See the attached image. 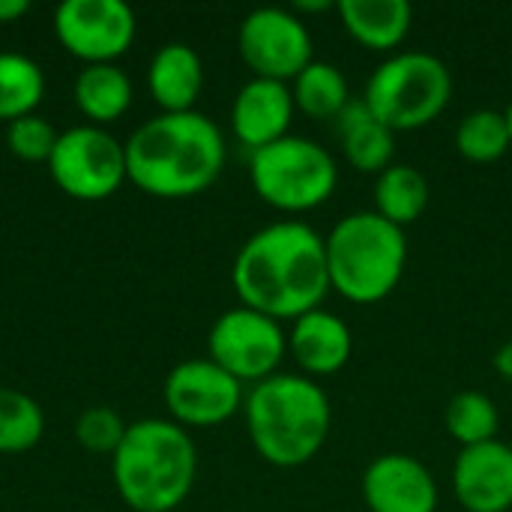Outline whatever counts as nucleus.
I'll use <instances>...</instances> for the list:
<instances>
[{
	"instance_id": "obj_21",
	"label": "nucleus",
	"mask_w": 512,
	"mask_h": 512,
	"mask_svg": "<svg viewBox=\"0 0 512 512\" xmlns=\"http://www.w3.org/2000/svg\"><path fill=\"white\" fill-rule=\"evenodd\" d=\"M429 207V183L414 165L393 162L375 180V213L387 222L408 228Z\"/></svg>"
},
{
	"instance_id": "obj_4",
	"label": "nucleus",
	"mask_w": 512,
	"mask_h": 512,
	"mask_svg": "<svg viewBox=\"0 0 512 512\" xmlns=\"http://www.w3.org/2000/svg\"><path fill=\"white\" fill-rule=\"evenodd\" d=\"M111 477L120 501L132 512H174L198 477V450L192 435L174 420L147 417L129 423Z\"/></svg>"
},
{
	"instance_id": "obj_11",
	"label": "nucleus",
	"mask_w": 512,
	"mask_h": 512,
	"mask_svg": "<svg viewBox=\"0 0 512 512\" xmlns=\"http://www.w3.org/2000/svg\"><path fill=\"white\" fill-rule=\"evenodd\" d=\"M135 12L123 0H63L54 9L57 42L84 66L114 63L135 42Z\"/></svg>"
},
{
	"instance_id": "obj_27",
	"label": "nucleus",
	"mask_w": 512,
	"mask_h": 512,
	"mask_svg": "<svg viewBox=\"0 0 512 512\" xmlns=\"http://www.w3.org/2000/svg\"><path fill=\"white\" fill-rule=\"evenodd\" d=\"M126 423L123 417L108 408V405H93V408H84L75 420V441L87 450V453H96V456H114L123 435H126Z\"/></svg>"
},
{
	"instance_id": "obj_19",
	"label": "nucleus",
	"mask_w": 512,
	"mask_h": 512,
	"mask_svg": "<svg viewBox=\"0 0 512 512\" xmlns=\"http://www.w3.org/2000/svg\"><path fill=\"white\" fill-rule=\"evenodd\" d=\"M336 12L351 39L369 51L399 48L414 24L408 0H339Z\"/></svg>"
},
{
	"instance_id": "obj_26",
	"label": "nucleus",
	"mask_w": 512,
	"mask_h": 512,
	"mask_svg": "<svg viewBox=\"0 0 512 512\" xmlns=\"http://www.w3.org/2000/svg\"><path fill=\"white\" fill-rule=\"evenodd\" d=\"M456 150L468 162L489 165L504 159L512 150L510 126L504 111L495 108H477L456 126Z\"/></svg>"
},
{
	"instance_id": "obj_3",
	"label": "nucleus",
	"mask_w": 512,
	"mask_h": 512,
	"mask_svg": "<svg viewBox=\"0 0 512 512\" xmlns=\"http://www.w3.org/2000/svg\"><path fill=\"white\" fill-rule=\"evenodd\" d=\"M243 417L255 453L273 468L312 462L324 450L333 426V408L321 384L291 372H276L252 384Z\"/></svg>"
},
{
	"instance_id": "obj_25",
	"label": "nucleus",
	"mask_w": 512,
	"mask_h": 512,
	"mask_svg": "<svg viewBox=\"0 0 512 512\" xmlns=\"http://www.w3.org/2000/svg\"><path fill=\"white\" fill-rule=\"evenodd\" d=\"M45 435V414L39 402L21 390L0 387V453L21 456Z\"/></svg>"
},
{
	"instance_id": "obj_9",
	"label": "nucleus",
	"mask_w": 512,
	"mask_h": 512,
	"mask_svg": "<svg viewBox=\"0 0 512 512\" xmlns=\"http://www.w3.org/2000/svg\"><path fill=\"white\" fill-rule=\"evenodd\" d=\"M207 351L210 360L240 384H261L279 372L288 354V333L279 321L255 309L234 306L213 321Z\"/></svg>"
},
{
	"instance_id": "obj_17",
	"label": "nucleus",
	"mask_w": 512,
	"mask_h": 512,
	"mask_svg": "<svg viewBox=\"0 0 512 512\" xmlns=\"http://www.w3.org/2000/svg\"><path fill=\"white\" fill-rule=\"evenodd\" d=\"M147 90L162 114L195 111V102L204 90L201 54L186 42L162 45L147 66Z\"/></svg>"
},
{
	"instance_id": "obj_18",
	"label": "nucleus",
	"mask_w": 512,
	"mask_h": 512,
	"mask_svg": "<svg viewBox=\"0 0 512 512\" xmlns=\"http://www.w3.org/2000/svg\"><path fill=\"white\" fill-rule=\"evenodd\" d=\"M336 132L345 150V159L360 174H381L393 165L396 156V132L387 129L363 99H351L339 117Z\"/></svg>"
},
{
	"instance_id": "obj_6",
	"label": "nucleus",
	"mask_w": 512,
	"mask_h": 512,
	"mask_svg": "<svg viewBox=\"0 0 512 512\" xmlns=\"http://www.w3.org/2000/svg\"><path fill=\"white\" fill-rule=\"evenodd\" d=\"M453 99V75L438 54L399 51L369 78L363 102L393 132L423 129L444 114Z\"/></svg>"
},
{
	"instance_id": "obj_10",
	"label": "nucleus",
	"mask_w": 512,
	"mask_h": 512,
	"mask_svg": "<svg viewBox=\"0 0 512 512\" xmlns=\"http://www.w3.org/2000/svg\"><path fill=\"white\" fill-rule=\"evenodd\" d=\"M237 51L255 78L294 81L312 57V33L294 9L261 6L252 9L237 30Z\"/></svg>"
},
{
	"instance_id": "obj_13",
	"label": "nucleus",
	"mask_w": 512,
	"mask_h": 512,
	"mask_svg": "<svg viewBox=\"0 0 512 512\" xmlns=\"http://www.w3.org/2000/svg\"><path fill=\"white\" fill-rule=\"evenodd\" d=\"M369 512H438L432 471L408 453H384L369 462L360 480Z\"/></svg>"
},
{
	"instance_id": "obj_1",
	"label": "nucleus",
	"mask_w": 512,
	"mask_h": 512,
	"mask_svg": "<svg viewBox=\"0 0 512 512\" xmlns=\"http://www.w3.org/2000/svg\"><path fill=\"white\" fill-rule=\"evenodd\" d=\"M231 285L240 306L273 321H297L321 309L330 294L324 237L297 219L273 222L255 231L234 255Z\"/></svg>"
},
{
	"instance_id": "obj_24",
	"label": "nucleus",
	"mask_w": 512,
	"mask_h": 512,
	"mask_svg": "<svg viewBox=\"0 0 512 512\" xmlns=\"http://www.w3.org/2000/svg\"><path fill=\"white\" fill-rule=\"evenodd\" d=\"M444 426H447L450 438L459 441L462 450H465V447H477V444L495 441L498 429H501V414H498V405L486 393L462 390V393H456L447 402Z\"/></svg>"
},
{
	"instance_id": "obj_22",
	"label": "nucleus",
	"mask_w": 512,
	"mask_h": 512,
	"mask_svg": "<svg viewBox=\"0 0 512 512\" xmlns=\"http://www.w3.org/2000/svg\"><path fill=\"white\" fill-rule=\"evenodd\" d=\"M294 105L312 120H336L339 111L351 102L348 81L336 63L312 60L294 81H291Z\"/></svg>"
},
{
	"instance_id": "obj_29",
	"label": "nucleus",
	"mask_w": 512,
	"mask_h": 512,
	"mask_svg": "<svg viewBox=\"0 0 512 512\" xmlns=\"http://www.w3.org/2000/svg\"><path fill=\"white\" fill-rule=\"evenodd\" d=\"M30 12L27 0H0V24H12Z\"/></svg>"
},
{
	"instance_id": "obj_28",
	"label": "nucleus",
	"mask_w": 512,
	"mask_h": 512,
	"mask_svg": "<svg viewBox=\"0 0 512 512\" xmlns=\"http://www.w3.org/2000/svg\"><path fill=\"white\" fill-rule=\"evenodd\" d=\"M57 138H60V132L39 114H27L6 126V147L21 162H45L48 165Z\"/></svg>"
},
{
	"instance_id": "obj_2",
	"label": "nucleus",
	"mask_w": 512,
	"mask_h": 512,
	"mask_svg": "<svg viewBox=\"0 0 512 512\" xmlns=\"http://www.w3.org/2000/svg\"><path fill=\"white\" fill-rule=\"evenodd\" d=\"M123 147L129 183L165 201L207 192L228 159L222 129L201 111L156 114L144 120Z\"/></svg>"
},
{
	"instance_id": "obj_30",
	"label": "nucleus",
	"mask_w": 512,
	"mask_h": 512,
	"mask_svg": "<svg viewBox=\"0 0 512 512\" xmlns=\"http://www.w3.org/2000/svg\"><path fill=\"white\" fill-rule=\"evenodd\" d=\"M504 117H507V126H510V138H512V99H510V105H507V111H504Z\"/></svg>"
},
{
	"instance_id": "obj_12",
	"label": "nucleus",
	"mask_w": 512,
	"mask_h": 512,
	"mask_svg": "<svg viewBox=\"0 0 512 512\" xmlns=\"http://www.w3.org/2000/svg\"><path fill=\"white\" fill-rule=\"evenodd\" d=\"M162 399L177 426L210 429L243 411L246 393L234 375L204 357L177 363L162 384Z\"/></svg>"
},
{
	"instance_id": "obj_14",
	"label": "nucleus",
	"mask_w": 512,
	"mask_h": 512,
	"mask_svg": "<svg viewBox=\"0 0 512 512\" xmlns=\"http://www.w3.org/2000/svg\"><path fill=\"white\" fill-rule=\"evenodd\" d=\"M453 495L468 512L512 510V447L501 438L465 447L453 462Z\"/></svg>"
},
{
	"instance_id": "obj_15",
	"label": "nucleus",
	"mask_w": 512,
	"mask_h": 512,
	"mask_svg": "<svg viewBox=\"0 0 512 512\" xmlns=\"http://www.w3.org/2000/svg\"><path fill=\"white\" fill-rule=\"evenodd\" d=\"M294 93L291 84L270 78H249L231 105V132L246 150H261L288 135L294 120Z\"/></svg>"
},
{
	"instance_id": "obj_7",
	"label": "nucleus",
	"mask_w": 512,
	"mask_h": 512,
	"mask_svg": "<svg viewBox=\"0 0 512 512\" xmlns=\"http://www.w3.org/2000/svg\"><path fill=\"white\" fill-rule=\"evenodd\" d=\"M249 180L264 204L282 213H306L330 201L339 183V168L318 141L285 135L252 153Z\"/></svg>"
},
{
	"instance_id": "obj_8",
	"label": "nucleus",
	"mask_w": 512,
	"mask_h": 512,
	"mask_svg": "<svg viewBox=\"0 0 512 512\" xmlns=\"http://www.w3.org/2000/svg\"><path fill=\"white\" fill-rule=\"evenodd\" d=\"M51 180L75 201H105L126 177V147L102 126H72L60 132L48 159Z\"/></svg>"
},
{
	"instance_id": "obj_20",
	"label": "nucleus",
	"mask_w": 512,
	"mask_h": 512,
	"mask_svg": "<svg viewBox=\"0 0 512 512\" xmlns=\"http://www.w3.org/2000/svg\"><path fill=\"white\" fill-rule=\"evenodd\" d=\"M75 105L90 126H108L120 120L132 105V81L117 63L84 66L75 78Z\"/></svg>"
},
{
	"instance_id": "obj_16",
	"label": "nucleus",
	"mask_w": 512,
	"mask_h": 512,
	"mask_svg": "<svg viewBox=\"0 0 512 512\" xmlns=\"http://www.w3.org/2000/svg\"><path fill=\"white\" fill-rule=\"evenodd\" d=\"M354 351V336L345 318L315 309L306 312L291 324L288 333V354L297 360V366L309 375H336L348 366Z\"/></svg>"
},
{
	"instance_id": "obj_23",
	"label": "nucleus",
	"mask_w": 512,
	"mask_h": 512,
	"mask_svg": "<svg viewBox=\"0 0 512 512\" xmlns=\"http://www.w3.org/2000/svg\"><path fill=\"white\" fill-rule=\"evenodd\" d=\"M45 96V75L36 60L18 51H0V120L9 126L36 114Z\"/></svg>"
},
{
	"instance_id": "obj_5",
	"label": "nucleus",
	"mask_w": 512,
	"mask_h": 512,
	"mask_svg": "<svg viewBox=\"0 0 512 512\" xmlns=\"http://www.w3.org/2000/svg\"><path fill=\"white\" fill-rule=\"evenodd\" d=\"M330 291L357 306L387 300L408 264L405 228L387 222L375 210H357L339 219L324 237Z\"/></svg>"
}]
</instances>
